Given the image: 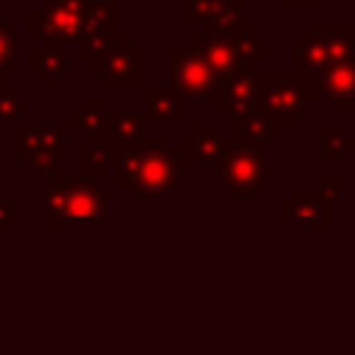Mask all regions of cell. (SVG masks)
<instances>
[{
    "label": "cell",
    "instance_id": "obj_26",
    "mask_svg": "<svg viewBox=\"0 0 355 355\" xmlns=\"http://www.w3.org/2000/svg\"><path fill=\"white\" fill-rule=\"evenodd\" d=\"M14 53H17V25L6 22V25H0V75L3 78L17 72Z\"/></svg>",
    "mask_w": 355,
    "mask_h": 355
},
{
    "label": "cell",
    "instance_id": "obj_20",
    "mask_svg": "<svg viewBox=\"0 0 355 355\" xmlns=\"http://www.w3.org/2000/svg\"><path fill=\"white\" fill-rule=\"evenodd\" d=\"M319 161L322 164H344L349 158V153H355V136L336 122H324L319 125Z\"/></svg>",
    "mask_w": 355,
    "mask_h": 355
},
{
    "label": "cell",
    "instance_id": "obj_18",
    "mask_svg": "<svg viewBox=\"0 0 355 355\" xmlns=\"http://www.w3.org/2000/svg\"><path fill=\"white\" fill-rule=\"evenodd\" d=\"M144 97V125H180V100L169 89H155V86H141Z\"/></svg>",
    "mask_w": 355,
    "mask_h": 355
},
{
    "label": "cell",
    "instance_id": "obj_13",
    "mask_svg": "<svg viewBox=\"0 0 355 355\" xmlns=\"http://www.w3.org/2000/svg\"><path fill=\"white\" fill-rule=\"evenodd\" d=\"M225 33H227V39H230V44L236 50V58H239V64L244 69H255V67H261V64L269 61V55H272V47L269 44L272 42L255 25L239 22L236 28H230Z\"/></svg>",
    "mask_w": 355,
    "mask_h": 355
},
{
    "label": "cell",
    "instance_id": "obj_7",
    "mask_svg": "<svg viewBox=\"0 0 355 355\" xmlns=\"http://www.w3.org/2000/svg\"><path fill=\"white\" fill-rule=\"evenodd\" d=\"M302 89L308 100H327L336 111L355 114V61L347 64H333L324 75L302 80Z\"/></svg>",
    "mask_w": 355,
    "mask_h": 355
},
{
    "label": "cell",
    "instance_id": "obj_16",
    "mask_svg": "<svg viewBox=\"0 0 355 355\" xmlns=\"http://www.w3.org/2000/svg\"><path fill=\"white\" fill-rule=\"evenodd\" d=\"M225 147V136L219 133L216 122H197L189 136H183L180 150L191 155L197 164H216Z\"/></svg>",
    "mask_w": 355,
    "mask_h": 355
},
{
    "label": "cell",
    "instance_id": "obj_31",
    "mask_svg": "<svg viewBox=\"0 0 355 355\" xmlns=\"http://www.w3.org/2000/svg\"><path fill=\"white\" fill-rule=\"evenodd\" d=\"M333 205H336V200L344 194V189H347V178L344 175H322V180H319V186H316Z\"/></svg>",
    "mask_w": 355,
    "mask_h": 355
},
{
    "label": "cell",
    "instance_id": "obj_8",
    "mask_svg": "<svg viewBox=\"0 0 355 355\" xmlns=\"http://www.w3.org/2000/svg\"><path fill=\"white\" fill-rule=\"evenodd\" d=\"M258 89H261V72L258 69H236L227 78H219L214 86V100L219 111L233 116H241L258 105Z\"/></svg>",
    "mask_w": 355,
    "mask_h": 355
},
{
    "label": "cell",
    "instance_id": "obj_36",
    "mask_svg": "<svg viewBox=\"0 0 355 355\" xmlns=\"http://www.w3.org/2000/svg\"><path fill=\"white\" fill-rule=\"evenodd\" d=\"M64 3H89V0H64Z\"/></svg>",
    "mask_w": 355,
    "mask_h": 355
},
{
    "label": "cell",
    "instance_id": "obj_21",
    "mask_svg": "<svg viewBox=\"0 0 355 355\" xmlns=\"http://www.w3.org/2000/svg\"><path fill=\"white\" fill-rule=\"evenodd\" d=\"M108 103L103 97H83L75 111H69L67 125H75L86 136H103L108 125Z\"/></svg>",
    "mask_w": 355,
    "mask_h": 355
},
{
    "label": "cell",
    "instance_id": "obj_15",
    "mask_svg": "<svg viewBox=\"0 0 355 355\" xmlns=\"http://www.w3.org/2000/svg\"><path fill=\"white\" fill-rule=\"evenodd\" d=\"M103 78L111 86H141V78H144V55H141V50L133 47L130 36L108 58V64L103 69Z\"/></svg>",
    "mask_w": 355,
    "mask_h": 355
},
{
    "label": "cell",
    "instance_id": "obj_2",
    "mask_svg": "<svg viewBox=\"0 0 355 355\" xmlns=\"http://www.w3.org/2000/svg\"><path fill=\"white\" fill-rule=\"evenodd\" d=\"M116 0H89V3H64V0H42L39 8L28 14L31 33L50 47L80 44L83 36L97 28L114 22Z\"/></svg>",
    "mask_w": 355,
    "mask_h": 355
},
{
    "label": "cell",
    "instance_id": "obj_19",
    "mask_svg": "<svg viewBox=\"0 0 355 355\" xmlns=\"http://www.w3.org/2000/svg\"><path fill=\"white\" fill-rule=\"evenodd\" d=\"M28 69L31 75H36L44 86H53L58 78H64L69 72V61H67V53L58 50V47H50V44H39L31 50L28 55Z\"/></svg>",
    "mask_w": 355,
    "mask_h": 355
},
{
    "label": "cell",
    "instance_id": "obj_32",
    "mask_svg": "<svg viewBox=\"0 0 355 355\" xmlns=\"http://www.w3.org/2000/svg\"><path fill=\"white\" fill-rule=\"evenodd\" d=\"M92 150L94 153H100L108 164H116V158H119V153H122V147L108 136V133H103V136H94V141H92Z\"/></svg>",
    "mask_w": 355,
    "mask_h": 355
},
{
    "label": "cell",
    "instance_id": "obj_11",
    "mask_svg": "<svg viewBox=\"0 0 355 355\" xmlns=\"http://www.w3.org/2000/svg\"><path fill=\"white\" fill-rule=\"evenodd\" d=\"M191 53H197V55L205 61V67L214 72L216 80H219V78H227V75L236 72V69H244V67L239 64L236 50H233V44H230V39H227L225 31H205V33L194 36Z\"/></svg>",
    "mask_w": 355,
    "mask_h": 355
},
{
    "label": "cell",
    "instance_id": "obj_24",
    "mask_svg": "<svg viewBox=\"0 0 355 355\" xmlns=\"http://www.w3.org/2000/svg\"><path fill=\"white\" fill-rule=\"evenodd\" d=\"M67 175H47L42 180V225H58L61 222V202L67 191Z\"/></svg>",
    "mask_w": 355,
    "mask_h": 355
},
{
    "label": "cell",
    "instance_id": "obj_22",
    "mask_svg": "<svg viewBox=\"0 0 355 355\" xmlns=\"http://www.w3.org/2000/svg\"><path fill=\"white\" fill-rule=\"evenodd\" d=\"M233 136L250 139V141H258V144L269 147L275 139L283 136V128L272 125V122L261 114V108L255 105L252 111H247V114H241V116H233Z\"/></svg>",
    "mask_w": 355,
    "mask_h": 355
},
{
    "label": "cell",
    "instance_id": "obj_14",
    "mask_svg": "<svg viewBox=\"0 0 355 355\" xmlns=\"http://www.w3.org/2000/svg\"><path fill=\"white\" fill-rule=\"evenodd\" d=\"M305 33H311V36H316L322 42L330 64L355 61V25L352 22H338V25L311 22Z\"/></svg>",
    "mask_w": 355,
    "mask_h": 355
},
{
    "label": "cell",
    "instance_id": "obj_27",
    "mask_svg": "<svg viewBox=\"0 0 355 355\" xmlns=\"http://www.w3.org/2000/svg\"><path fill=\"white\" fill-rule=\"evenodd\" d=\"M69 161V155H67V147H61V150H36L31 158H28V164L25 166H31L33 172H39V175H53L55 172V166H61V164H67Z\"/></svg>",
    "mask_w": 355,
    "mask_h": 355
},
{
    "label": "cell",
    "instance_id": "obj_28",
    "mask_svg": "<svg viewBox=\"0 0 355 355\" xmlns=\"http://www.w3.org/2000/svg\"><path fill=\"white\" fill-rule=\"evenodd\" d=\"M67 122H42L36 125V136H39V150H61L67 141Z\"/></svg>",
    "mask_w": 355,
    "mask_h": 355
},
{
    "label": "cell",
    "instance_id": "obj_29",
    "mask_svg": "<svg viewBox=\"0 0 355 355\" xmlns=\"http://www.w3.org/2000/svg\"><path fill=\"white\" fill-rule=\"evenodd\" d=\"M108 166H111V164H108L100 153H94L92 147L80 150V158H78V172H80V178H86V180H92V178H103Z\"/></svg>",
    "mask_w": 355,
    "mask_h": 355
},
{
    "label": "cell",
    "instance_id": "obj_30",
    "mask_svg": "<svg viewBox=\"0 0 355 355\" xmlns=\"http://www.w3.org/2000/svg\"><path fill=\"white\" fill-rule=\"evenodd\" d=\"M39 150V136L33 125H17V161L28 164V158Z\"/></svg>",
    "mask_w": 355,
    "mask_h": 355
},
{
    "label": "cell",
    "instance_id": "obj_5",
    "mask_svg": "<svg viewBox=\"0 0 355 355\" xmlns=\"http://www.w3.org/2000/svg\"><path fill=\"white\" fill-rule=\"evenodd\" d=\"M166 58H169V92L180 103L183 100H205L214 94L216 78L197 53L172 47L166 53Z\"/></svg>",
    "mask_w": 355,
    "mask_h": 355
},
{
    "label": "cell",
    "instance_id": "obj_23",
    "mask_svg": "<svg viewBox=\"0 0 355 355\" xmlns=\"http://www.w3.org/2000/svg\"><path fill=\"white\" fill-rule=\"evenodd\" d=\"M105 133L125 150H130L133 144H139L144 139V119L130 114V111H111L108 114V125H105Z\"/></svg>",
    "mask_w": 355,
    "mask_h": 355
},
{
    "label": "cell",
    "instance_id": "obj_3",
    "mask_svg": "<svg viewBox=\"0 0 355 355\" xmlns=\"http://www.w3.org/2000/svg\"><path fill=\"white\" fill-rule=\"evenodd\" d=\"M266 150L269 147L258 141L225 136V147L216 161V178H219V186L236 202H255L261 189L266 186V178H269Z\"/></svg>",
    "mask_w": 355,
    "mask_h": 355
},
{
    "label": "cell",
    "instance_id": "obj_17",
    "mask_svg": "<svg viewBox=\"0 0 355 355\" xmlns=\"http://www.w3.org/2000/svg\"><path fill=\"white\" fill-rule=\"evenodd\" d=\"M330 58L322 47V42L311 33H302L294 39V75L302 78V80H311V78H319L330 69Z\"/></svg>",
    "mask_w": 355,
    "mask_h": 355
},
{
    "label": "cell",
    "instance_id": "obj_4",
    "mask_svg": "<svg viewBox=\"0 0 355 355\" xmlns=\"http://www.w3.org/2000/svg\"><path fill=\"white\" fill-rule=\"evenodd\" d=\"M308 94L297 75H280V72H261V89H258V108L261 114L277 125H305L308 122Z\"/></svg>",
    "mask_w": 355,
    "mask_h": 355
},
{
    "label": "cell",
    "instance_id": "obj_34",
    "mask_svg": "<svg viewBox=\"0 0 355 355\" xmlns=\"http://www.w3.org/2000/svg\"><path fill=\"white\" fill-rule=\"evenodd\" d=\"M19 222V202L17 200H0V227H14Z\"/></svg>",
    "mask_w": 355,
    "mask_h": 355
},
{
    "label": "cell",
    "instance_id": "obj_35",
    "mask_svg": "<svg viewBox=\"0 0 355 355\" xmlns=\"http://www.w3.org/2000/svg\"><path fill=\"white\" fill-rule=\"evenodd\" d=\"M3 89H6V78L0 75V94H3Z\"/></svg>",
    "mask_w": 355,
    "mask_h": 355
},
{
    "label": "cell",
    "instance_id": "obj_10",
    "mask_svg": "<svg viewBox=\"0 0 355 355\" xmlns=\"http://www.w3.org/2000/svg\"><path fill=\"white\" fill-rule=\"evenodd\" d=\"M244 17V0H183L180 22L183 25H208V31H230Z\"/></svg>",
    "mask_w": 355,
    "mask_h": 355
},
{
    "label": "cell",
    "instance_id": "obj_25",
    "mask_svg": "<svg viewBox=\"0 0 355 355\" xmlns=\"http://www.w3.org/2000/svg\"><path fill=\"white\" fill-rule=\"evenodd\" d=\"M28 108H31V103H28L14 86L6 83V89H3V94H0V125L17 122Z\"/></svg>",
    "mask_w": 355,
    "mask_h": 355
},
{
    "label": "cell",
    "instance_id": "obj_12",
    "mask_svg": "<svg viewBox=\"0 0 355 355\" xmlns=\"http://www.w3.org/2000/svg\"><path fill=\"white\" fill-rule=\"evenodd\" d=\"M125 39H128V36H122L114 22L97 25V28H92V31L83 36V42H80V61H83V64H92V72H94V75H103L108 58L122 47Z\"/></svg>",
    "mask_w": 355,
    "mask_h": 355
},
{
    "label": "cell",
    "instance_id": "obj_6",
    "mask_svg": "<svg viewBox=\"0 0 355 355\" xmlns=\"http://www.w3.org/2000/svg\"><path fill=\"white\" fill-rule=\"evenodd\" d=\"M105 216H108V205H105L103 186L86 178H69L58 225H94V222H103Z\"/></svg>",
    "mask_w": 355,
    "mask_h": 355
},
{
    "label": "cell",
    "instance_id": "obj_9",
    "mask_svg": "<svg viewBox=\"0 0 355 355\" xmlns=\"http://www.w3.org/2000/svg\"><path fill=\"white\" fill-rule=\"evenodd\" d=\"M280 222L288 225V227L291 225L327 227V225H333V202L316 186H302V189L294 191L291 200H283Z\"/></svg>",
    "mask_w": 355,
    "mask_h": 355
},
{
    "label": "cell",
    "instance_id": "obj_33",
    "mask_svg": "<svg viewBox=\"0 0 355 355\" xmlns=\"http://www.w3.org/2000/svg\"><path fill=\"white\" fill-rule=\"evenodd\" d=\"M322 0H280V8L286 14H313L319 11Z\"/></svg>",
    "mask_w": 355,
    "mask_h": 355
},
{
    "label": "cell",
    "instance_id": "obj_1",
    "mask_svg": "<svg viewBox=\"0 0 355 355\" xmlns=\"http://www.w3.org/2000/svg\"><path fill=\"white\" fill-rule=\"evenodd\" d=\"M116 183L130 191L133 202L164 200L180 186V153L166 136H144L116 158Z\"/></svg>",
    "mask_w": 355,
    "mask_h": 355
}]
</instances>
